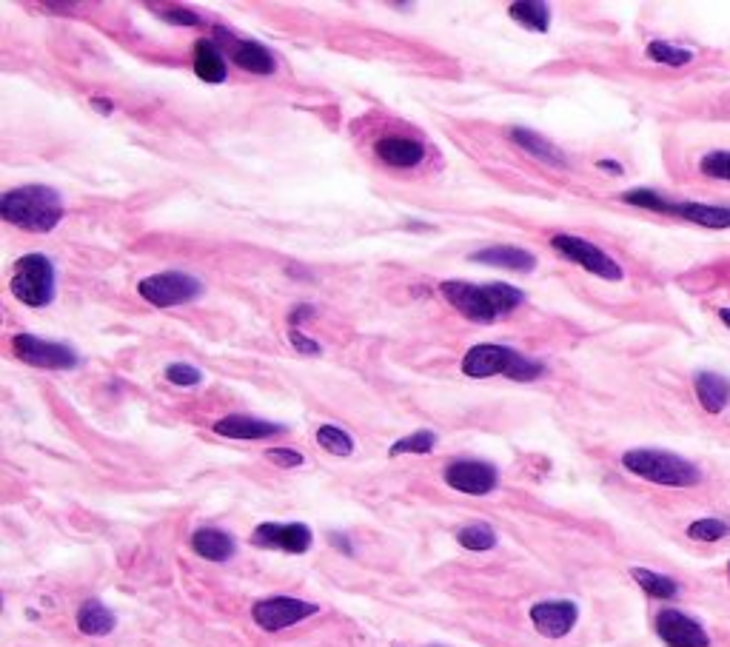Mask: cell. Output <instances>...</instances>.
<instances>
[{
  "mask_svg": "<svg viewBox=\"0 0 730 647\" xmlns=\"http://www.w3.org/2000/svg\"><path fill=\"white\" fill-rule=\"evenodd\" d=\"M728 579H730V562H728Z\"/></svg>",
  "mask_w": 730,
  "mask_h": 647,
  "instance_id": "obj_41",
  "label": "cell"
},
{
  "mask_svg": "<svg viewBox=\"0 0 730 647\" xmlns=\"http://www.w3.org/2000/svg\"><path fill=\"white\" fill-rule=\"evenodd\" d=\"M434 445H437V434H431V431H417V434H411V437L397 439V442L391 445V457H403V454H431Z\"/></svg>",
  "mask_w": 730,
  "mask_h": 647,
  "instance_id": "obj_29",
  "label": "cell"
},
{
  "mask_svg": "<svg viewBox=\"0 0 730 647\" xmlns=\"http://www.w3.org/2000/svg\"><path fill=\"white\" fill-rule=\"evenodd\" d=\"M12 351L26 365L52 368V371H69V368H77V362H80L75 348L63 343H46V340H40L35 334H15L12 337Z\"/></svg>",
  "mask_w": 730,
  "mask_h": 647,
  "instance_id": "obj_8",
  "label": "cell"
},
{
  "mask_svg": "<svg viewBox=\"0 0 730 647\" xmlns=\"http://www.w3.org/2000/svg\"><path fill=\"white\" fill-rule=\"evenodd\" d=\"M314 613H320V608L314 602H303V599H294V596H269V599H260L251 608L254 622L263 630H269V633L291 628V625L303 622V619L314 616Z\"/></svg>",
  "mask_w": 730,
  "mask_h": 647,
  "instance_id": "obj_9",
  "label": "cell"
},
{
  "mask_svg": "<svg viewBox=\"0 0 730 647\" xmlns=\"http://www.w3.org/2000/svg\"><path fill=\"white\" fill-rule=\"evenodd\" d=\"M656 633L668 647H711V636L693 616L676 608L656 613Z\"/></svg>",
  "mask_w": 730,
  "mask_h": 647,
  "instance_id": "obj_12",
  "label": "cell"
},
{
  "mask_svg": "<svg viewBox=\"0 0 730 647\" xmlns=\"http://www.w3.org/2000/svg\"><path fill=\"white\" fill-rule=\"evenodd\" d=\"M311 528L303 522H289V525H280V522H263L254 528L251 542L257 548H271V551H286V553H306L311 548Z\"/></svg>",
  "mask_w": 730,
  "mask_h": 647,
  "instance_id": "obj_13",
  "label": "cell"
},
{
  "mask_svg": "<svg viewBox=\"0 0 730 647\" xmlns=\"http://www.w3.org/2000/svg\"><path fill=\"white\" fill-rule=\"evenodd\" d=\"M137 294L154 308L189 305L203 294V283L186 271H163L137 283Z\"/></svg>",
  "mask_w": 730,
  "mask_h": 647,
  "instance_id": "obj_6",
  "label": "cell"
},
{
  "mask_svg": "<svg viewBox=\"0 0 730 647\" xmlns=\"http://www.w3.org/2000/svg\"><path fill=\"white\" fill-rule=\"evenodd\" d=\"M317 442H320V448H326L328 454H334V457H351L354 454V439L337 425H320L317 428Z\"/></svg>",
  "mask_w": 730,
  "mask_h": 647,
  "instance_id": "obj_27",
  "label": "cell"
},
{
  "mask_svg": "<svg viewBox=\"0 0 730 647\" xmlns=\"http://www.w3.org/2000/svg\"><path fill=\"white\" fill-rule=\"evenodd\" d=\"M445 482L448 488L460 491L468 496H485L491 494L500 482V474L491 462H480V459H457L445 468Z\"/></svg>",
  "mask_w": 730,
  "mask_h": 647,
  "instance_id": "obj_11",
  "label": "cell"
},
{
  "mask_svg": "<svg viewBox=\"0 0 730 647\" xmlns=\"http://www.w3.org/2000/svg\"><path fill=\"white\" fill-rule=\"evenodd\" d=\"M699 172L711 180H722L730 183V152L728 149H713L702 160H699Z\"/></svg>",
  "mask_w": 730,
  "mask_h": 647,
  "instance_id": "obj_31",
  "label": "cell"
},
{
  "mask_svg": "<svg viewBox=\"0 0 730 647\" xmlns=\"http://www.w3.org/2000/svg\"><path fill=\"white\" fill-rule=\"evenodd\" d=\"M551 246L565 260L577 263V266H582L588 274H594V277L611 280V283L622 280V266L616 263L611 254H605L602 248L594 246L591 240H582V237H574V234H554L551 237Z\"/></svg>",
  "mask_w": 730,
  "mask_h": 647,
  "instance_id": "obj_7",
  "label": "cell"
},
{
  "mask_svg": "<svg viewBox=\"0 0 730 647\" xmlns=\"http://www.w3.org/2000/svg\"><path fill=\"white\" fill-rule=\"evenodd\" d=\"M0 217L15 229L46 234L63 220V200L49 186H20L0 197Z\"/></svg>",
  "mask_w": 730,
  "mask_h": 647,
  "instance_id": "obj_2",
  "label": "cell"
},
{
  "mask_svg": "<svg viewBox=\"0 0 730 647\" xmlns=\"http://www.w3.org/2000/svg\"><path fill=\"white\" fill-rule=\"evenodd\" d=\"M9 288L15 300L29 308H46L55 300V266L46 254H26L20 257L12 271Z\"/></svg>",
  "mask_w": 730,
  "mask_h": 647,
  "instance_id": "obj_5",
  "label": "cell"
},
{
  "mask_svg": "<svg viewBox=\"0 0 730 647\" xmlns=\"http://www.w3.org/2000/svg\"><path fill=\"white\" fill-rule=\"evenodd\" d=\"M719 320L730 328V308H719Z\"/></svg>",
  "mask_w": 730,
  "mask_h": 647,
  "instance_id": "obj_40",
  "label": "cell"
},
{
  "mask_svg": "<svg viewBox=\"0 0 730 647\" xmlns=\"http://www.w3.org/2000/svg\"><path fill=\"white\" fill-rule=\"evenodd\" d=\"M192 548L197 556L209 559V562H229L231 556L237 553V545L226 531H217V528H200L192 536Z\"/></svg>",
  "mask_w": 730,
  "mask_h": 647,
  "instance_id": "obj_22",
  "label": "cell"
},
{
  "mask_svg": "<svg viewBox=\"0 0 730 647\" xmlns=\"http://www.w3.org/2000/svg\"><path fill=\"white\" fill-rule=\"evenodd\" d=\"M160 18L174 26H200L203 23V18L194 15L192 9H160Z\"/></svg>",
  "mask_w": 730,
  "mask_h": 647,
  "instance_id": "obj_33",
  "label": "cell"
},
{
  "mask_svg": "<svg viewBox=\"0 0 730 647\" xmlns=\"http://www.w3.org/2000/svg\"><path fill=\"white\" fill-rule=\"evenodd\" d=\"M693 391H696V400L699 405L708 411V414H722L730 402V380L722 374H713V371H699L693 377Z\"/></svg>",
  "mask_w": 730,
  "mask_h": 647,
  "instance_id": "obj_19",
  "label": "cell"
},
{
  "mask_svg": "<svg viewBox=\"0 0 730 647\" xmlns=\"http://www.w3.org/2000/svg\"><path fill=\"white\" fill-rule=\"evenodd\" d=\"M596 169H602V172H611V174H622V166L614 163V160H599V163H596Z\"/></svg>",
  "mask_w": 730,
  "mask_h": 647,
  "instance_id": "obj_36",
  "label": "cell"
},
{
  "mask_svg": "<svg viewBox=\"0 0 730 647\" xmlns=\"http://www.w3.org/2000/svg\"><path fill=\"white\" fill-rule=\"evenodd\" d=\"M625 471L639 479H648L662 488H693L702 482V471L679 454L656 451V448H631L622 454Z\"/></svg>",
  "mask_w": 730,
  "mask_h": 647,
  "instance_id": "obj_4",
  "label": "cell"
},
{
  "mask_svg": "<svg viewBox=\"0 0 730 647\" xmlns=\"http://www.w3.org/2000/svg\"><path fill=\"white\" fill-rule=\"evenodd\" d=\"M266 459H271V462L280 465V468H297V465L306 462L303 454H297V451H291V448H271V451H266Z\"/></svg>",
  "mask_w": 730,
  "mask_h": 647,
  "instance_id": "obj_34",
  "label": "cell"
},
{
  "mask_svg": "<svg viewBox=\"0 0 730 647\" xmlns=\"http://www.w3.org/2000/svg\"><path fill=\"white\" fill-rule=\"evenodd\" d=\"M214 434L229 439H243V442H254V439H269L277 434H286V425L277 422H266V419L246 417V414H231L214 422Z\"/></svg>",
  "mask_w": 730,
  "mask_h": 647,
  "instance_id": "obj_16",
  "label": "cell"
},
{
  "mask_svg": "<svg viewBox=\"0 0 730 647\" xmlns=\"http://www.w3.org/2000/svg\"><path fill=\"white\" fill-rule=\"evenodd\" d=\"M374 154L383 160L391 169H414L425 160V146L414 137H400V134H388L374 143Z\"/></svg>",
  "mask_w": 730,
  "mask_h": 647,
  "instance_id": "obj_15",
  "label": "cell"
},
{
  "mask_svg": "<svg viewBox=\"0 0 730 647\" xmlns=\"http://www.w3.org/2000/svg\"><path fill=\"white\" fill-rule=\"evenodd\" d=\"M440 294L442 300L451 308H457L465 320L480 325L497 323L525 303V294L505 283L477 286V283H465V280H445L440 283Z\"/></svg>",
  "mask_w": 730,
  "mask_h": 647,
  "instance_id": "obj_1",
  "label": "cell"
},
{
  "mask_svg": "<svg viewBox=\"0 0 730 647\" xmlns=\"http://www.w3.org/2000/svg\"><path fill=\"white\" fill-rule=\"evenodd\" d=\"M471 263H480V266H494V268H508V271H534L537 268V257L531 251L517 246H488L480 251H471L468 254Z\"/></svg>",
  "mask_w": 730,
  "mask_h": 647,
  "instance_id": "obj_18",
  "label": "cell"
},
{
  "mask_svg": "<svg viewBox=\"0 0 730 647\" xmlns=\"http://www.w3.org/2000/svg\"><path fill=\"white\" fill-rule=\"evenodd\" d=\"M508 15L531 32H548L551 26V9L539 0H517L508 6Z\"/></svg>",
  "mask_w": 730,
  "mask_h": 647,
  "instance_id": "obj_24",
  "label": "cell"
},
{
  "mask_svg": "<svg viewBox=\"0 0 730 647\" xmlns=\"http://www.w3.org/2000/svg\"><path fill=\"white\" fill-rule=\"evenodd\" d=\"M194 75L200 77L203 83H223L229 75V66H226V55L220 52V46L214 40H197L194 46Z\"/></svg>",
  "mask_w": 730,
  "mask_h": 647,
  "instance_id": "obj_20",
  "label": "cell"
},
{
  "mask_svg": "<svg viewBox=\"0 0 730 647\" xmlns=\"http://www.w3.org/2000/svg\"><path fill=\"white\" fill-rule=\"evenodd\" d=\"M115 625V613L106 608L100 599H89L77 610V628L86 636H109L115 630Z\"/></svg>",
  "mask_w": 730,
  "mask_h": 647,
  "instance_id": "obj_23",
  "label": "cell"
},
{
  "mask_svg": "<svg viewBox=\"0 0 730 647\" xmlns=\"http://www.w3.org/2000/svg\"><path fill=\"white\" fill-rule=\"evenodd\" d=\"M579 619V608L574 602H568V599H557V602H537L534 608H531V622H534V628L542 633V636H548V639H562V636H568L574 625H577Z\"/></svg>",
  "mask_w": 730,
  "mask_h": 647,
  "instance_id": "obj_14",
  "label": "cell"
},
{
  "mask_svg": "<svg viewBox=\"0 0 730 647\" xmlns=\"http://www.w3.org/2000/svg\"><path fill=\"white\" fill-rule=\"evenodd\" d=\"M166 380L177 385V388H194V385H200L203 382V374L194 368V365H186V362H172L169 368H166Z\"/></svg>",
  "mask_w": 730,
  "mask_h": 647,
  "instance_id": "obj_32",
  "label": "cell"
},
{
  "mask_svg": "<svg viewBox=\"0 0 730 647\" xmlns=\"http://www.w3.org/2000/svg\"><path fill=\"white\" fill-rule=\"evenodd\" d=\"M289 343L297 348V354H303V357H317V354H323V345L314 343V340H308L306 334H300L297 328H291L289 331Z\"/></svg>",
  "mask_w": 730,
  "mask_h": 647,
  "instance_id": "obj_35",
  "label": "cell"
},
{
  "mask_svg": "<svg viewBox=\"0 0 730 647\" xmlns=\"http://www.w3.org/2000/svg\"><path fill=\"white\" fill-rule=\"evenodd\" d=\"M462 374L474 377V380H485V377H508L517 382H534L545 374V365L539 360H531L525 354H519L508 345L482 343L474 345L465 357H462Z\"/></svg>",
  "mask_w": 730,
  "mask_h": 647,
  "instance_id": "obj_3",
  "label": "cell"
},
{
  "mask_svg": "<svg viewBox=\"0 0 730 647\" xmlns=\"http://www.w3.org/2000/svg\"><path fill=\"white\" fill-rule=\"evenodd\" d=\"M457 542H460L465 551H491L497 548V533L491 525L477 522V525H465L457 531Z\"/></svg>",
  "mask_w": 730,
  "mask_h": 647,
  "instance_id": "obj_26",
  "label": "cell"
},
{
  "mask_svg": "<svg viewBox=\"0 0 730 647\" xmlns=\"http://www.w3.org/2000/svg\"><path fill=\"white\" fill-rule=\"evenodd\" d=\"M631 576L651 599H676L679 596V585L673 582L671 576H662V573L648 571V568H634Z\"/></svg>",
  "mask_w": 730,
  "mask_h": 647,
  "instance_id": "obj_25",
  "label": "cell"
},
{
  "mask_svg": "<svg viewBox=\"0 0 730 647\" xmlns=\"http://www.w3.org/2000/svg\"><path fill=\"white\" fill-rule=\"evenodd\" d=\"M214 43L226 49V55L234 60V66H240L243 72L251 75H271L277 69V60L269 49L257 40H240L231 35L229 29L214 26Z\"/></svg>",
  "mask_w": 730,
  "mask_h": 647,
  "instance_id": "obj_10",
  "label": "cell"
},
{
  "mask_svg": "<svg viewBox=\"0 0 730 647\" xmlns=\"http://www.w3.org/2000/svg\"><path fill=\"white\" fill-rule=\"evenodd\" d=\"M331 545H337V548H343L346 553H354L351 551V545H348L346 536H340V533H331Z\"/></svg>",
  "mask_w": 730,
  "mask_h": 647,
  "instance_id": "obj_37",
  "label": "cell"
},
{
  "mask_svg": "<svg viewBox=\"0 0 730 647\" xmlns=\"http://www.w3.org/2000/svg\"><path fill=\"white\" fill-rule=\"evenodd\" d=\"M511 140L517 143L522 152L537 157L539 163H548V166H554V169H568V157L559 152L551 140H545V137L534 132V129H511Z\"/></svg>",
  "mask_w": 730,
  "mask_h": 647,
  "instance_id": "obj_21",
  "label": "cell"
},
{
  "mask_svg": "<svg viewBox=\"0 0 730 647\" xmlns=\"http://www.w3.org/2000/svg\"><path fill=\"white\" fill-rule=\"evenodd\" d=\"M728 533H730V522H725V519H713V516H708V519H696V522L688 525V536L696 539V542H719V539H725Z\"/></svg>",
  "mask_w": 730,
  "mask_h": 647,
  "instance_id": "obj_30",
  "label": "cell"
},
{
  "mask_svg": "<svg viewBox=\"0 0 730 647\" xmlns=\"http://www.w3.org/2000/svg\"><path fill=\"white\" fill-rule=\"evenodd\" d=\"M665 214L688 220L702 229H730V206H711V203H691V200H668Z\"/></svg>",
  "mask_w": 730,
  "mask_h": 647,
  "instance_id": "obj_17",
  "label": "cell"
},
{
  "mask_svg": "<svg viewBox=\"0 0 730 647\" xmlns=\"http://www.w3.org/2000/svg\"><path fill=\"white\" fill-rule=\"evenodd\" d=\"M311 317V305H300V308H294V314H291V320L297 323V320H306Z\"/></svg>",
  "mask_w": 730,
  "mask_h": 647,
  "instance_id": "obj_38",
  "label": "cell"
},
{
  "mask_svg": "<svg viewBox=\"0 0 730 647\" xmlns=\"http://www.w3.org/2000/svg\"><path fill=\"white\" fill-rule=\"evenodd\" d=\"M648 58L656 60V63H665V66H685L693 60V52L691 49H679L668 40H654V43H648Z\"/></svg>",
  "mask_w": 730,
  "mask_h": 647,
  "instance_id": "obj_28",
  "label": "cell"
},
{
  "mask_svg": "<svg viewBox=\"0 0 730 647\" xmlns=\"http://www.w3.org/2000/svg\"><path fill=\"white\" fill-rule=\"evenodd\" d=\"M92 106H97V109H100L103 115H109V112H112V103H109V100H100V97H95V100H92Z\"/></svg>",
  "mask_w": 730,
  "mask_h": 647,
  "instance_id": "obj_39",
  "label": "cell"
}]
</instances>
